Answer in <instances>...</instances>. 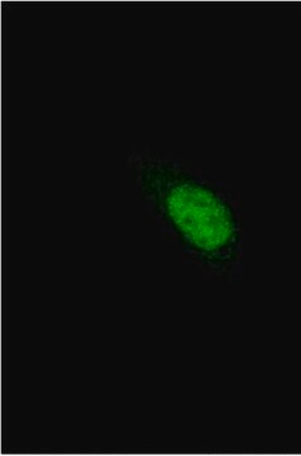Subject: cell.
Segmentation results:
<instances>
[{
  "instance_id": "1",
  "label": "cell",
  "mask_w": 301,
  "mask_h": 456,
  "mask_svg": "<svg viewBox=\"0 0 301 456\" xmlns=\"http://www.w3.org/2000/svg\"><path fill=\"white\" fill-rule=\"evenodd\" d=\"M138 178L152 208L192 256L218 270L236 263L240 224L218 191L167 161L143 160Z\"/></svg>"
}]
</instances>
